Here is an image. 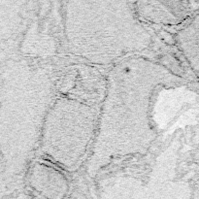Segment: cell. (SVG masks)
Segmentation results:
<instances>
[{
	"instance_id": "2",
	"label": "cell",
	"mask_w": 199,
	"mask_h": 199,
	"mask_svg": "<svg viewBox=\"0 0 199 199\" xmlns=\"http://www.w3.org/2000/svg\"><path fill=\"white\" fill-rule=\"evenodd\" d=\"M63 15L70 53L90 62L108 64L152 44V35L131 2L67 1Z\"/></svg>"
},
{
	"instance_id": "5",
	"label": "cell",
	"mask_w": 199,
	"mask_h": 199,
	"mask_svg": "<svg viewBox=\"0 0 199 199\" xmlns=\"http://www.w3.org/2000/svg\"><path fill=\"white\" fill-rule=\"evenodd\" d=\"M28 182L36 192L49 199H62L69 190L65 175L43 162L34 163L29 172Z\"/></svg>"
},
{
	"instance_id": "6",
	"label": "cell",
	"mask_w": 199,
	"mask_h": 199,
	"mask_svg": "<svg viewBox=\"0 0 199 199\" xmlns=\"http://www.w3.org/2000/svg\"><path fill=\"white\" fill-rule=\"evenodd\" d=\"M176 43L188 65L199 78V12L177 32Z\"/></svg>"
},
{
	"instance_id": "4",
	"label": "cell",
	"mask_w": 199,
	"mask_h": 199,
	"mask_svg": "<svg viewBox=\"0 0 199 199\" xmlns=\"http://www.w3.org/2000/svg\"><path fill=\"white\" fill-rule=\"evenodd\" d=\"M140 20L155 24H177L188 17V3L181 1H138L133 3Z\"/></svg>"
},
{
	"instance_id": "1",
	"label": "cell",
	"mask_w": 199,
	"mask_h": 199,
	"mask_svg": "<svg viewBox=\"0 0 199 199\" xmlns=\"http://www.w3.org/2000/svg\"><path fill=\"white\" fill-rule=\"evenodd\" d=\"M179 80L165 66L142 57H127L112 67L86 164L90 177L114 161L150 149L157 138L150 121L152 96Z\"/></svg>"
},
{
	"instance_id": "3",
	"label": "cell",
	"mask_w": 199,
	"mask_h": 199,
	"mask_svg": "<svg viewBox=\"0 0 199 199\" xmlns=\"http://www.w3.org/2000/svg\"><path fill=\"white\" fill-rule=\"evenodd\" d=\"M97 117L86 103L73 98L57 99L46 115L41 148L53 161L74 171L92 144Z\"/></svg>"
}]
</instances>
